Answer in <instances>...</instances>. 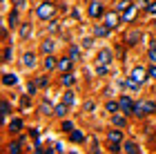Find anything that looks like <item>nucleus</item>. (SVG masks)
<instances>
[{
	"label": "nucleus",
	"instance_id": "5",
	"mask_svg": "<svg viewBox=\"0 0 156 154\" xmlns=\"http://www.w3.org/2000/svg\"><path fill=\"white\" fill-rule=\"evenodd\" d=\"M147 76H150V74H147V72H145L143 67H136V69H134V72H132V76H129V78H132L134 83H138V85H140V83H143V81L147 78Z\"/></svg>",
	"mask_w": 156,
	"mask_h": 154
},
{
	"label": "nucleus",
	"instance_id": "31",
	"mask_svg": "<svg viewBox=\"0 0 156 154\" xmlns=\"http://www.w3.org/2000/svg\"><path fill=\"white\" fill-rule=\"evenodd\" d=\"M96 72H98V74H107V72H109V65H98Z\"/></svg>",
	"mask_w": 156,
	"mask_h": 154
},
{
	"label": "nucleus",
	"instance_id": "17",
	"mask_svg": "<svg viewBox=\"0 0 156 154\" xmlns=\"http://www.w3.org/2000/svg\"><path fill=\"white\" fill-rule=\"evenodd\" d=\"M67 107H69L67 103H60V105H56V107H54V114H58V116H65V114H67Z\"/></svg>",
	"mask_w": 156,
	"mask_h": 154
},
{
	"label": "nucleus",
	"instance_id": "44",
	"mask_svg": "<svg viewBox=\"0 0 156 154\" xmlns=\"http://www.w3.org/2000/svg\"><path fill=\"white\" fill-rule=\"evenodd\" d=\"M154 25H156V23H154Z\"/></svg>",
	"mask_w": 156,
	"mask_h": 154
},
{
	"label": "nucleus",
	"instance_id": "36",
	"mask_svg": "<svg viewBox=\"0 0 156 154\" xmlns=\"http://www.w3.org/2000/svg\"><path fill=\"white\" fill-rule=\"evenodd\" d=\"M20 107H29V98H27V96H25V98H20Z\"/></svg>",
	"mask_w": 156,
	"mask_h": 154
},
{
	"label": "nucleus",
	"instance_id": "6",
	"mask_svg": "<svg viewBox=\"0 0 156 154\" xmlns=\"http://www.w3.org/2000/svg\"><path fill=\"white\" fill-rule=\"evenodd\" d=\"M72 67H74V58H72V56H69V58H60V60H58V69H60L62 74H65V72H72Z\"/></svg>",
	"mask_w": 156,
	"mask_h": 154
},
{
	"label": "nucleus",
	"instance_id": "7",
	"mask_svg": "<svg viewBox=\"0 0 156 154\" xmlns=\"http://www.w3.org/2000/svg\"><path fill=\"white\" fill-rule=\"evenodd\" d=\"M89 16L91 18H101L103 16V5L101 2H91L89 5Z\"/></svg>",
	"mask_w": 156,
	"mask_h": 154
},
{
	"label": "nucleus",
	"instance_id": "43",
	"mask_svg": "<svg viewBox=\"0 0 156 154\" xmlns=\"http://www.w3.org/2000/svg\"><path fill=\"white\" fill-rule=\"evenodd\" d=\"M150 47H154V49H156V40H152V43H150Z\"/></svg>",
	"mask_w": 156,
	"mask_h": 154
},
{
	"label": "nucleus",
	"instance_id": "22",
	"mask_svg": "<svg viewBox=\"0 0 156 154\" xmlns=\"http://www.w3.org/2000/svg\"><path fill=\"white\" fill-rule=\"evenodd\" d=\"M40 112H42V114H54V107H51L47 101H42V103H40Z\"/></svg>",
	"mask_w": 156,
	"mask_h": 154
},
{
	"label": "nucleus",
	"instance_id": "39",
	"mask_svg": "<svg viewBox=\"0 0 156 154\" xmlns=\"http://www.w3.org/2000/svg\"><path fill=\"white\" fill-rule=\"evenodd\" d=\"M127 7H129V5H127V2H118V5H116V9L120 11V9H127Z\"/></svg>",
	"mask_w": 156,
	"mask_h": 154
},
{
	"label": "nucleus",
	"instance_id": "28",
	"mask_svg": "<svg viewBox=\"0 0 156 154\" xmlns=\"http://www.w3.org/2000/svg\"><path fill=\"white\" fill-rule=\"evenodd\" d=\"M69 56H72V58L76 60L78 56H80V49H78V47H74V45H72V47H69Z\"/></svg>",
	"mask_w": 156,
	"mask_h": 154
},
{
	"label": "nucleus",
	"instance_id": "19",
	"mask_svg": "<svg viewBox=\"0 0 156 154\" xmlns=\"http://www.w3.org/2000/svg\"><path fill=\"white\" fill-rule=\"evenodd\" d=\"M138 38H140V31H129V34H127V43H129V45H134V43H138Z\"/></svg>",
	"mask_w": 156,
	"mask_h": 154
},
{
	"label": "nucleus",
	"instance_id": "1",
	"mask_svg": "<svg viewBox=\"0 0 156 154\" xmlns=\"http://www.w3.org/2000/svg\"><path fill=\"white\" fill-rule=\"evenodd\" d=\"M152 112H156V105L152 101H140L134 105V114L136 116H145V114H152Z\"/></svg>",
	"mask_w": 156,
	"mask_h": 154
},
{
	"label": "nucleus",
	"instance_id": "16",
	"mask_svg": "<svg viewBox=\"0 0 156 154\" xmlns=\"http://www.w3.org/2000/svg\"><path fill=\"white\" fill-rule=\"evenodd\" d=\"M107 141L109 143H120V132L118 130H112L109 134H107Z\"/></svg>",
	"mask_w": 156,
	"mask_h": 154
},
{
	"label": "nucleus",
	"instance_id": "23",
	"mask_svg": "<svg viewBox=\"0 0 156 154\" xmlns=\"http://www.w3.org/2000/svg\"><path fill=\"white\" fill-rule=\"evenodd\" d=\"M56 65H58V63H56L54 56H47V58H45V67H47V69H54Z\"/></svg>",
	"mask_w": 156,
	"mask_h": 154
},
{
	"label": "nucleus",
	"instance_id": "42",
	"mask_svg": "<svg viewBox=\"0 0 156 154\" xmlns=\"http://www.w3.org/2000/svg\"><path fill=\"white\" fill-rule=\"evenodd\" d=\"M36 87H38L36 83H31V85H29V94H36Z\"/></svg>",
	"mask_w": 156,
	"mask_h": 154
},
{
	"label": "nucleus",
	"instance_id": "34",
	"mask_svg": "<svg viewBox=\"0 0 156 154\" xmlns=\"http://www.w3.org/2000/svg\"><path fill=\"white\" fill-rule=\"evenodd\" d=\"M147 74H150V76H152V78H156V63H154V65H152L150 69H147Z\"/></svg>",
	"mask_w": 156,
	"mask_h": 154
},
{
	"label": "nucleus",
	"instance_id": "13",
	"mask_svg": "<svg viewBox=\"0 0 156 154\" xmlns=\"http://www.w3.org/2000/svg\"><path fill=\"white\" fill-rule=\"evenodd\" d=\"M123 150H125V152H132V154H138V152H140V148H138L136 143H132V141H127V143L123 145Z\"/></svg>",
	"mask_w": 156,
	"mask_h": 154
},
{
	"label": "nucleus",
	"instance_id": "35",
	"mask_svg": "<svg viewBox=\"0 0 156 154\" xmlns=\"http://www.w3.org/2000/svg\"><path fill=\"white\" fill-rule=\"evenodd\" d=\"M2 60H11V49H5V54H2Z\"/></svg>",
	"mask_w": 156,
	"mask_h": 154
},
{
	"label": "nucleus",
	"instance_id": "9",
	"mask_svg": "<svg viewBox=\"0 0 156 154\" xmlns=\"http://www.w3.org/2000/svg\"><path fill=\"white\" fill-rule=\"evenodd\" d=\"M105 25H107L109 29H112V27H116L118 25V16H116V13H105Z\"/></svg>",
	"mask_w": 156,
	"mask_h": 154
},
{
	"label": "nucleus",
	"instance_id": "2",
	"mask_svg": "<svg viewBox=\"0 0 156 154\" xmlns=\"http://www.w3.org/2000/svg\"><path fill=\"white\" fill-rule=\"evenodd\" d=\"M54 13H56V5H51V2H42V5H38V7H36V16H38L40 20L51 18Z\"/></svg>",
	"mask_w": 156,
	"mask_h": 154
},
{
	"label": "nucleus",
	"instance_id": "38",
	"mask_svg": "<svg viewBox=\"0 0 156 154\" xmlns=\"http://www.w3.org/2000/svg\"><path fill=\"white\" fill-rule=\"evenodd\" d=\"M31 138L36 141V145H38V130H31Z\"/></svg>",
	"mask_w": 156,
	"mask_h": 154
},
{
	"label": "nucleus",
	"instance_id": "32",
	"mask_svg": "<svg viewBox=\"0 0 156 154\" xmlns=\"http://www.w3.org/2000/svg\"><path fill=\"white\" fill-rule=\"evenodd\" d=\"M147 58H150L152 63H156V49H154V47H150V54H147Z\"/></svg>",
	"mask_w": 156,
	"mask_h": 154
},
{
	"label": "nucleus",
	"instance_id": "24",
	"mask_svg": "<svg viewBox=\"0 0 156 154\" xmlns=\"http://www.w3.org/2000/svg\"><path fill=\"white\" fill-rule=\"evenodd\" d=\"M94 34H96V36H107V34H109V27H107V25H105V27H96Z\"/></svg>",
	"mask_w": 156,
	"mask_h": 154
},
{
	"label": "nucleus",
	"instance_id": "4",
	"mask_svg": "<svg viewBox=\"0 0 156 154\" xmlns=\"http://www.w3.org/2000/svg\"><path fill=\"white\" fill-rule=\"evenodd\" d=\"M112 63V52L109 49H101L96 56V65H109Z\"/></svg>",
	"mask_w": 156,
	"mask_h": 154
},
{
	"label": "nucleus",
	"instance_id": "14",
	"mask_svg": "<svg viewBox=\"0 0 156 154\" xmlns=\"http://www.w3.org/2000/svg\"><path fill=\"white\" fill-rule=\"evenodd\" d=\"M9 130L11 132H23V121H20V118H13L9 123Z\"/></svg>",
	"mask_w": 156,
	"mask_h": 154
},
{
	"label": "nucleus",
	"instance_id": "18",
	"mask_svg": "<svg viewBox=\"0 0 156 154\" xmlns=\"http://www.w3.org/2000/svg\"><path fill=\"white\" fill-rule=\"evenodd\" d=\"M16 83H18V78L13 74H5L2 76V85H16Z\"/></svg>",
	"mask_w": 156,
	"mask_h": 154
},
{
	"label": "nucleus",
	"instance_id": "25",
	"mask_svg": "<svg viewBox=\"0 0 156 154\" xmlns=\"http://www.w3.org/2000/svg\"><path fill=\"white\" fill-rule=\"evenodd\" d=\"M56 47V40H45V43H42V52H51Z\"/></svg>",
	"mask_w": 156,
	"mask_h": 154
},
{
	"label": "nucleus",
	"instance_id": "8",
	"mask_svg": "<svg viewBox=\"0 0 156 154\" xmlns=\"http://www.w3.org/2000/svg\"><path fill=\"white\" fill-rule=\"evenodd\" d=\"M62 85H65V87H72L74 85V83H76V76L72 74V72H65V74H62Z\"/></svg>",
	"mask_w": 156,
	"mask_h": 154
},
{
	"label": "nucleus",
	"instance_id": "29",
	"mask_svg": "<svg viewBox=\"0 0 156 154\" xmlns=\"http://www.w3.org/2000/svg\"><path fill=\"white\" fill-rule=\"evenodd\" d=\"M7 152H11V154H18V152H20V143H11L9 148H7Z\"/></svg>",
	"mask_w": 156,
	"mask_h": 154
},
{
	"label": "nucleus",
	"instance_id": "30",
	"mask_svg": "<svg viewBox=\"0 0 156 154\" xmlns=\"http://www.w3.org/2000/svg\"><path fill=\"white\" fill-rule=\"evenodd\" d=\"M20 36H23V38L29 36V25H23V27H20Z\"/></svg>",
	"mask_w": 156,
	"mask_h": 154
},
{
	"label": "nucleus",
	"instance_id": "41",
	"mask_svg": "<svg viewBox=\"0 0 156 154\" xmlns=\"http://www.w3.org/2000/svg\"><path fill=\"white\" fill-rule=\"evenodd\" d=\"M147 11H150V13H156V2H152L150 7H147Z\"/></svg>",
	"mask_w": 156,
	"mask_h": 154
},
{
	"label": "nucleus",
	"instance_id": "20",
	"mask_svg": "<svg viewBox=\"0 0 156 154\" xmlns=\"http://www.w3.org/2000/svg\"><path fill=\"white\" fill-rule=\"evenodd\" d=\"M105 109H107L109 114H116V112L120 109V105H118V103H114V101H109L107 105H105Z\"/></svg>",
	"mask_w": 156,
	"mask_h": 154
},
{
	"label": "nucleus",
	"instance_id": "3",
	"mask_svg": "<svg viewBox=\"0 0 156 154\" xmlns=\"http://www.w3.org/2000/svg\"><path fill=\"white\" fill-rule=\"evenodd\" d=\"M118 105H120V112H123V114H134V103L129 96H120V101H118Z\"/></svg>",
	"mask_w": 156,
	"mask_h": 154
},
{
	"label": "nucleus",
	"instance_id": "33",
	"mask_svg": "<svg viewBox=\"0 0 156 154\" xmlns=\"http://www.w3.org/2000/svg\"><path fill=\"white\" fill-rule=\"evenodd\" d=\"M62 130H65V132H72V130H74V125L69 123V121H65V123H62Z\"/></svg>",
	"mask_w": 156,
	"mask_h": 154
},
{
	"label": "nucleus",
	"instance_id": "37",
	"mask_svg": "<svg viewBox=\"0 0 156 154\" xmlns=\"http://www.w3.org/2000/svg\"><path fill=\"white\" fill-rule=\"evenodd\" d=\"M94 107H96V103H91V101L85 103V109H87V112H89V109H94Z\"/></svg>",
	"mask_w": 156,
	"mask_h": 154
},
{
	"label": "nucleus",
	"instance_id": "21",
	"mask_svg": "<svg viewBox=\"0 0 156 154\" xmlns=\"http://www.w3.org/2000/svg\"><path fill=\"white\" fill-rule=\"evenodd\" d=\"M36 65V56L34 54H25V67H34Z\"/></svg>",
	"mask_w": 156,
	"mask_h": 154
},
{
	"label": "nucleus",
	"instance_id": "27",
	"mask_svg": "<svg viewBox=\"0 0 156 154\" xmlns=\"http://www.w3.org/2000/svg\"><path fill=\"white\" fill-rule=\"evenodd\" d=\"M9 25H11V27H16V25H18V11H11V16H9Z\"/></svg>",
	"mask_w": 156,
	"mask_h": 154
},
{
	"label": "nucleus",
	"instance_id": "15",
	"mask_svg": "<svg viewBox=\"0 0 156 154\" xmlns=\"http://www.w3.org/2000/svg\"><path fill=\"white\" fill-rule=\"evenodd\" d=\"M62 103H67L69 107H72V105H76V96H74V92H65V96H62Z\"/></svg>",
	"mask_w": 156,
	"mask_h": 154
},
{
	"label": "nucleus",
	"instance_id": "40",
	"mask_svg": "<svg viewBox=\"0 0 156 154\" xmlns=\"http://www.w3.org/2000/svg\"><path fill=\"white\" fill-rule=\"evenodd\" d=\"M36 85H40V87H45V85H47V78H38V81H36Z\"/></svg>",
	"mask_w": 156,
	"mask_h": 154
},
{
	"label": "nucleus",
	"instance_id": "26",
	"mask_svg": "<svg viewBox=\"0 0 156 154\" xmlns=\"http://www.w3.org/2000/svg\"><path fill=\"white\" fill-rule=\"evenodd\" d=\"M112 123L118 125V127H123V125H125V118H123V116H112Z\"/></svg>",
	"mask_w": 156,
	"mask_h": 154
},
{
	"label": "nucleus",
	"instance_id": "10",
	"mask_svg": "<svg viewBox=\"0 0 156 154\" xmlns=\"http://www.w3.org/2000/svg\"><path fill=\"white\" fill-rule=\"evenodd\" d=\"M134 13H136V7L129 5L127 9H123V20H125V23H129V20L134 18Z\"/></svg>",
	"mask_w": 156,
	"mask_h": 154
},
{
	"label": "nucleus",
	"instance_id": "12",
	"mask_svg": "<svg viewBox=\"0 0 156 154\" xmlns=\"http://www.w3.org/2000/svg\"><path fill=\"white\" fill-rule=\"evenodd\" d=\"M69 138H72L74 143H83V141H85L83 132H78V130H72V132H69Z\"/></svg>",
	"mask_w": 156,
	"mask_h": 154
},
{
	"label": "nucleus",
	"instance_id": "11",
	"mask_svg": "<svg viewBox=\"0 0 156 154\" xmlns=\"http://www.w3.org/2000/svg\"><path fill=\"white\" fill-rule=\"evenodd\" d=\"M7 114H9V103H0V123L5 125V118H7Z\"/></svg>",
	"mask_w": 156,
	"mask_h": 154
}]
</instances>
